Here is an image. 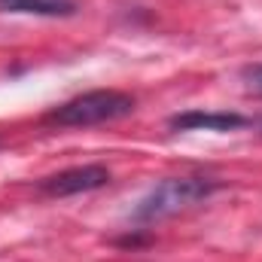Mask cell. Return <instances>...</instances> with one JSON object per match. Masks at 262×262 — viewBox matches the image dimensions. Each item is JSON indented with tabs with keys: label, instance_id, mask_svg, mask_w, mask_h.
<instances>
[{
	"label": "cell",
	"instance_id": "obj_1",
	"mask_svg": "<svg viewBox=\"0 0 262 262\" xmlns=\"http://www.w3.org/2000/svg\"><path fill=\"white\" fill-rule=\"evenodd\" d=\"M220 189V183L213 177H168L162 183H156L146 195L137 201V207L131 210V223L134 226H152L162 223L168 216H177L180 210L201 204Z\"/></svg>",
	"mask_w": 262,
	"mask_h": 262
},
{
	"label": "cell",
	"instance_id": "obj_2",
	"mask_svg": "<svg viewBox=\"0 0 262 262\" xmlns=\"http://www.w3.org/2000/svg\"><path fill=\"white\" fill-rule=\"evenodd\" d=\"M137 101L128 92L119 89H95V92H82L76 98H70L64 104L52 107L43 122L46 125H58V128H92V125H104V122H116L134 113Z\"/></svg>",
	"mask_w": 262,
	"mask_h": 262
},
{
	"label": "cell",
	"instance_id": "obj_3",
	"mask_svg": "<svg viewBox=\"0 0 262 262\" xmlns=\"http://www.w3.org/2000/svg\"><path fill=\"white\" fill-rule=\"evenodd\" d=\"M110 183V171L107 165H73L64 168L58 174H49L37 183L40 195L46 198H70V195H82V192H95L104 189Z\"/></svg>",
	"mask_w": 262,
	"mask_h": 262
},
{
	"label": "cell",
	"instance_id": "obj_4",
	"mask_svg": "<svg viewBox=\"0 0 262 262\" xmlns=\"http://www.w3.org/2000/svg\"><path fill=\"white\" fill-rule=\"evenodd\" d=\"M247 125V116L235 110H183L168 119L171 131H238Z\"/></svg>",
	"mask_w": 262,
	"mask_h": 262
},
{
	"label": "cell",
	"instance_id": "obj_5",
	"mask_svg": "<svg viewBox=\"0 0 262 262\" xmlns=\"http://www.w3.org/2000/svg\"><path fill=\"white\" fill-rule=\"evenodd\" d=\"M0 9L3 12H31V15L58 18V15H73L76 3L73 0H0Z\"/></svg>",
	"mask_w": 262,
	"mask_h": 262
},
{
	"label": "cell",
	"instance_id": "obj_6",
	"mask_svg": "<svg viewBox=\"0 0 262 262\" xmlns=\"http://www.w3.org/2000/svg\"><path fill=\"white\" fill-rule=\"evenodd\" d=\"M241 79H244V89H247L250 95L262 98V64L244 67V70H241Z\"/></svg>",
	"mask_w": 262,
	"mask_h": 262
},
{
	"label": "cell",
	"instance_id": "obj_7",
	"mask_svg": "<svg viewBox=\"0 0 262 262\" xmlns=\"http://www.w3.org/2000/svg\"><path fill=\"white\" fill-rule=\"evenodd\" d=\"M149 241V235H125V238H119L116 244L119 247H140V244H146Z\"/></svg>",
	"mask_w": 262,
	"mask_h": 262
}]
</instances>
